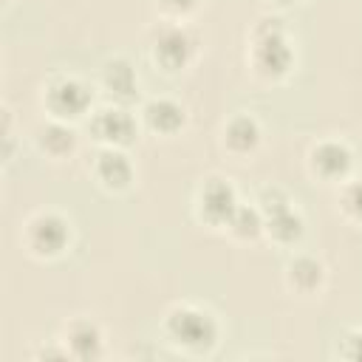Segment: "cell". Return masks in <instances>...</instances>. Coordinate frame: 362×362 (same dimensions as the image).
Masks as SVG:
<instances>
[{
  "label": "cell",
  "mask_w": 362,
  "mask_h": 362,
  "mask_svg": "<svg viewBox=\"0 0 362 362\" xmlns=\"http://www.w3.org/2000/svg\"><path fill=\"white\" fill-rule=\"evenodd\" d=\"M252 62L255 71L266 79H280L291 68V48L283 34V23L277 17H263L257 20L252 31Z\"/></svg>",
  "instance_id": "cell-1"
},
{
  "label": "cell",
  "mask_w": 362,
  "mask_h": 362,
  "mask_svg": "<svg viewBox=\"0 0 362 362\" xmlns=\"http://www.w3.org/2000/svg\"><path fill=\"white\" fill-rule=\"evenodd\" d=\"M167 337L184 348V351H209L218 339V322L209 311H201L195 305H175L167 314Z\"/></svg>",
  "instance_id": "cell-2"
},
{
  "label": "cell",
  "mask_w": 362,
  "mask_h": 362,
  "mask_svg": "<svg viewBox=\"0 0 362 362\" xmlns=\"http://www.w3.org/2000/svg\"><path fill=\"white\" fill-rule=\"evenodd\" d=\"M260 212H263V229L274 240L294 243L303 235V218L294 212V206H291V201L286 195H280V192H272V198L266 195Z\"/></svg>",
  "instance_id": "cell-3"
},
{
  "label": "cell",
  "mask_w": 362,
  "mask_h": 362,
  "mask_svg": "<svg viewBox=\"0 0 362 362\" xmlns=\"http://www.w3.org/2000/svg\"><path fill=\"white\" fill-rule=\"evenodd\" d=\"M90 88L74 76L57 79L48 93H45V105L57 119H76L90 107Z\"/></svg>",
  "instance_id": "cell-4"
},
{
  "label": "cell",
  "mask_w": 362,
  "mask_h": 362,
  "mask_svg": "<svg viewBox=\"0 0 362 362\" xmlns=\"http://www.w3.org/2000/svg\"><path fill=\"white\" fill-rule=\"evenodd\" d=\"M68 238H71L68 223H65L59 215H54V212H40V215H34V218L28 221V229H25V240H28L31 252L45 255V257L59 255V252L65 249Z\"/></svg>",
  "instance_id": "cell-5"
},
{
  "label": "cell",
  "mask_w": 362,
  "mask_h": 362,
  "mask_svg": "<svg viewBox=\"0 0 362 362\" xmlns=\"http://www.w3.org/2000/svg\"><path fill=\"white\" fill-rule=\"evenodd\" d=\"M238 209V198H235V189L229 181L223 178H209L204 187H201V195H198V212L206 223L212 226H223L229 223V218L235 215Z\"/></svg>",
  "instance_id": "cell-6"
},
{
  "label": "cell",
  "mask_w": 362,
  "mask_h": 362,
  "mask_svg": "<svg viewBox=\"0 0 362 362\" xmlns=\"http://www.w3.org/2000/svg\"><path fill=\"white\" fill-rule=\"evenodd\" d=\"M195 54V40L189 37V31L178 28V25H167L158 31L156 42H153V57L161 68L167 71H178L184 68Z\"/></svg>",
  "instance_id": "cell-7"
},
{
  "label": "cell",
  "mask_w": 362,
  "mask_h": 362,
  "mask_svg": "<svg viewBox=\"0 0 362 362\" xmlns=\"http://www.w3.org/2000/svg\"><path fill=\"white\" fill-rule=\"evenodd\" d=\"M90 130H93V136H96L99 141H105V144H110V147H122V144L133 141V136H136V122H133V116H130L127 110H122V107H105V110H99V113L93 116Z\"/></svg>",
  "instance_id": "cell-8"
},
{
  "label": "cell",
  "mask_w": 362,
  "mask_h": 362,
  "mask_svg": "<svg viewBox=\"0 0 362 362\" xmlns=\"http://www.w3.org/2000/svg\"><path fill=\"white\" fill-rule=\"evenodd\" d=\"M311 167L317 175H322L328 181L345 178L351 170V150L342 141H322L311 150Z\"/></svg>",
  "instance_id": "cell-9"
},
{
  "label": "cell",
  "mask_w": 362,
  "mask_h": 362,
  "mask_svg": "<svg viewBox=\"0 0 362 362\" xmlns=\"http://www.w3.org/2000/svg\"><path fill=\"white\" fill-rule=\"evenodd\" d=\"M96 178H99L107 189H124V187L130 184V178H133V167H130V161H127L124 153L107 147V150H102L99 158H96Z\"/></svg>",
  "instance_id": "cell-10"
},
{
  "label": "cell",
  "mask_w": 362,
  "mask_h": 362,
  "mask_svg": "<svg viewBox=\"0 0 362 362\" xmlns=\"http://www.w3.org/2000/svg\"><path fill=\"white\" fill-rule=\"evenodd\" d=\"M144 122H147L150 130L173 136L184 124V107L173 99H150L144 105Z\"/></svg>",
  "instance_id": "cell-11"
},
{
  "label": "cell",
  "mask_w": 362,
  "mask_h": 362,
  "mask_svg": "<svg viewBox=\"0 0 362 362\" xmlns=\"http://www.w3.org/2000/svg\"><path fill=\"white\" fill-rule=\"evenodd\" d=\"M102 82H105L107 93L116 96L119 102H130L139 93V79H136V71L130 68L127 59H110L105 65Z\"/></svg>",
  "instance_id": "cell-12"
},
{
  "label": "cell",
  "mask_w": 362,
  "mask_h": 362,
  "mask_svg": "<svg viewBox=\"0 0 362 362\" xmlns=\"http://www.w3.org/2000/svg\"><path fill=\"white\" fill-rule=\"evenodd\" d=\"M68 351L76 359H96L102 354V331L90 320H76L68 328Z\"/></svg>",
  "instance_id": "cell-13"
},
{
  "label": "cell",
  "mask_w": 362,
  "mask_h": 362,
  "mask_svg": "<svg viewBox=\"0 0 362 362\" xmlns=\"http://www.w3.org/2000/svg\"><path fill=\"white\" fill-rule=\"evenodd\" d=\"M223 141H226V147L235 150V153H249V150H255L257 141H260V127H257V122H255L252 116L240 113V116H235V119L226 124Z\"/></svg>",
  "instance_id": "cell-14"
},
{
  "label": "cell",
  "mask_w": 362,
  "mask_h": 362,
  "mask_svg": "<svg viewBox=\"0 0 362 362\" xmlns=\"http://www.w3.org/2000/svg\"><path fill=\"white\" fill-rule=\"evenodd\" d=\"M40 147H42L48 156L62 158V156H68V153L76 147V136H74V130H71L68 124L51 122V124H45V127L40 130Z\"/></svg>",
  "instance_id": "cell-15"
},
{
  "label": "cell",
  "mask_w": 362,
  "mask_h": 362,
  "mask_svg": "<svg viewBox=\"0 0 362 362\" xmlns=\"http://www.w3.org/2000/svg\"><path fill=\"white\" fill-rule=\"evenodd\" d=\"M288 283L297 291H314L322 283V263L314 257H297L288 263Z\"/></svg>",
  "instance_id": "cell-16"
},
{
  "label": "cell",
  "mask_w": 362,
  "mask_h": 362,
  "mask_svg": "<svg viewBox=\"0 0 362 362\" xmlns=\"http://www.w3.org/2000/svg\"><path fill=\"white\" fill-rule=\"evenodd\" d=\"M226 226H229L238 238H255V235L263 229V212L255 209V206H240V204H238V209H235V215L229 218Z\"/></svg>",
  "instance_id": "cell-17"
},
{
  "label": "cell",
  "mask_w": 362,
  "mask_h": 362,
  "mask_svg": "<svg viewBox=\"0 0 362 362\" xmlns=\"http://www.w3.org/2000/svg\"><path fill=\"white\" fill-rule=\"evenodd\" d=\"M342 209L351 215V218H359L362 221V181H351L345 189H342Z\"/></svg>",
  "instance_id": "cell-18"
},
{
  "label": "cell",
  "mask_w": 362,
  "mask_h": 362,
  "mask_svg": "<svg viewBox=\"0 0 362 362\" xmlns=\"http://www.w3.org/2000/svg\"><path fill=\"white\" fill-rule=\"evenodd\" d=\"M345 342H348L345 356H351V359H362V328H359V331H354V334H348V337H345Z\"/></svg>",
  "instance_id": "cell-19"
},
{
  "label": "cell",
  "mask_w": 362,
  "mask_h": 362,
  "mask_svg": "<svg viewBox=\"0 0 362 362\" xmlns=\"http://www.w3.org/2000/svg\"><path fill=\"white\" fill-rule=\"evenodd\" d=\"M161 6L167 11H173V14H187V11H192L198 6V0H161Z\"/></svg>",
  "instance_id": "cell-20"
}]
</instances>
